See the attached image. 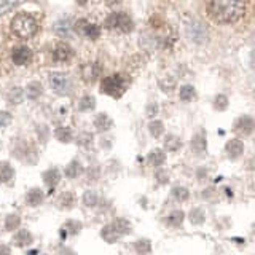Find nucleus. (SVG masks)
I'll return each instance as SVG.
<instances>
[{
	"label": "nucleus",
	"instance_id": "nucleus-1",
	"mask_svg": "<svg viewBox=\"0 0 255 255\" xmlns=\"http://www.w3.org/2000/svg\"><path fill=\"white\" fill-rule=\"evenodd\" d=\"M206 10L215 22L233 24L244 16L246 5L243 2H230V0H214L206 5Z\"/></svg>",
	"mask_w": 255,
	"mask_h": 255
},
{
	"label": "nucleus",
	"instance_id": "nucleus-2",
	"mask_svg": "<svg viewBox=\"0 0 255 255\" xmlns=\"http://www.w3.org/2000/svg\"><path fill=\"white\" fill-rule=\"evenodd\" d=\"M11 30L14 35L22 40L32 38L38 30V22L32 14L27 13H19L11 19Z\"/></svg>",
	"mask_w": 255,
	"mask_h": 255
},
{
	"label": "nucleus",
	"instance_id": "nucleus-3",
	"mask_svg": "<svg viewBox=\"0 0 255 255\" xmlns=\"http://www.w3.org/2000/svg\"><path fill=\"white\" fill-rule=\"evenodd\" d=\"M104 26L107 29H114V30L125 32V34H129V32L134 30V21L131 16L125 11H114L107 16Z\"/></svg>",
	"mask_w": 255,
	"mask_h": 255
},
{
	"label": "nucleus",
	"instance_id": "nucleus-4",
	"mask_svg": "<svg viewBox=\"0 0 255 255\" xmlns=\"http://www.w3.org/2000/svg\"><path fill=\"white\" fill-rule=\"evenodd\" d=\"M126 91V78L120 74H114L106 77L101 82V93L112 96V98H120Z\"/></svg>",
	"mask_w": 255,
	"mask_h": 255
},
{
	"label": "nucleus",
	"instance_id": "nucleus-5",
	"mask_svg": "<svg viewBox=\"0 0 255 255\" xmlns=\"http://www.w3.org/2000/svg\"><path fill=\"white\" fill-rule=\"evenodd\" d=\"M50 85L54 90V93H58L61 96H67L74 90L70 77L66 74H61V72H54V74L50 75Z\"/></svg>",
	"mask_w": 255,
	"mask_h": 255
},
{
	"label": "nucleus",
	"instance_id": "nucleus-6",
	"mask_svg": "<svg viewBox=\"0 0 255 255\" xmlns=\"http://www.w3.org/2000/svg\"><path fill=\"white\" fill-rule=\"evenodd\" d=\"M74 27H75V30L78 32L80 35H85L90 40H96V38H99V35H101V27L98 26V24H93V22L86 21V19H78Z\"/></svg>",
	"mask_w": 255,
	"mask_h": 255
},
{
	"label": "nucleus",
	"instance_id": "nucleus-7",
	"mask_svg": "<svg viewBox=\"0 0 255 255\" xmlns=\"http://www.w3.org/2000/svg\"><path fill=\"white\" fill-rule=\"evenodd\" d=\"M102 66L101 62H88L82 67V77L86 83H96L102 75Z\"/></svg>",
	"mask_w": 255,
	"mask_h": 255
},
{
	"label": "nucleus",
	"instance_id": "nucleus-8",
	"mask_svg": "<svg viewBox=\"0 0 255 255\" xmlns=\"http://www.w3.org/2000/svg\"><path fill=\"white\" fill-rule=\"evenodd\" d=\"M74 58V48L69 43H58L53 50V59L56 62H69Z\"/></svg>",
	"mask_w": 255,
	"mask_h": 255
},
{
	"label": "nucleus",
	"instance_id": "nucleus-9",
	"mask_svg": "<svg viewBox=\"0 0 255 255\" xmlns=\"http://www.w3.org/2000/svg\"><path fill=\"white\" fill-rule=\"evenodd\" d=\"M32 59V51L27 46H18L14 48L11 53V61L16 64V66H26Z\"/></svg>",
	"mask_w": 255,
	"mask_h": 255
},
{
	"label": "nucleus",
	"instance_id": "nucleus-10",
	"mask_svg": "<svg viewBox=\"0 0 255 255\" xmlns=\"http://www.w3.org/2000/svg\"><path fill=\"white\" fill-rule=\"evenodd\" d=\"M252 129H254V120L249 115L241 117L235 125V131L243 135H249L252 132Z\"/></svg>",
	"mask_w": 255,
	"mask_h": 255
},
{
	"label": "nucleus",
	"instance_id": "nucleus-11",
	"mask_svg": "<svg viewBox=\"0 0 255 255\" xmlns=\"http://www.w3.org/2000/svg\"><path fill=\"white\" fill-rule=\"evenodd\" d=\"M225 150H227V153L231 159H236L244 153V143L239 139H231L227 142Z\"/></svg>",
	"mask_w": 255,
	"mask_h": 255
},
{
	"label": "nucleus",
	"instance_id": "nucleus-12",
	"mask_svg": "<svg viewBox=\"0 0 255 255\" xmlns=\"http://www.w3.org/2000/svg\"><path fill=\"white\" fill-rule=\"evenodd\" d=\"M11 243L16 247H26V246H30L32 243H34V236H32V233L27 230H19L18 233L11 238Z\"/></svg>",
	"mask_w": 255,
	"mask_h": 255
},
{
	"label": "nucleus",
	"instance_id": "nucleus-13",
	"mask_svg": "<svg viewBox=\"0 0 255 255\" xmlns=\"http://www.w3.org/2000/svg\"><path fill=\"white\" fill-rule=\"evenodd\" d=\"M188 34L191 37V40H195V42H204L207 38V30L206 27L203 26L201 22H193L188 26Z\"/></svg>",
	"mask_w": 255,
	"mask_h": 255
},
{
	"label": "nucleus",
	"instance_id": "nucleus-14",
	"mask_svg": "<svg viewBox=\"0 0 255 255\" xmlns=\"http://www.w3.org/2000/svg\"><path fill=\"white\" fill-rule=\"evenodd\" d=\"M207 148V139L203 132H198L191 137V150L195 151L196 155H203Z\"/></svg>",
	"mask_w": 255,
	"mask_h": 255
},
{
	"label": "nucleus",
	"instance_id": "nucleus-15",
	"mask_svg": "<svg viewBox=\"0 0 255 255\" xmlns=\"http://www.w3.org/2000/svg\"><path fill=\"white\" fill-rule=\"evenodd\" d=\"M112 126H114V122H112V118L107 114H99L98 117H96V120H94V128L99 132L112 129Z\"/></svg>",
	"mask_w": 255,
	"mask_h": 255
},
{
	"label": "nucleus",
	"instance_id": "nucleus-16",
	"mask_svg": "<svg viewBox=\"0 0 255 255\" xmlns=\"http://www.w3.org/2000/svg\"><path fill=\"white\" fill-rule=\"evenodd\" d=\"M43 182L50 188H54L61 182V172L56 169V167H51V169L45 171L43 172Z\"/></svg>",
	"mask_w": 255,
	"mask_h": 255
},
{
	"label": "nucleus",
	"instance_id": "nucleus-17",
	"mask_svg": "<svg viewBox=\"0 0 255 255\" xmlns=\"http://www.w3.org/2000/svg\"><path fill=\"white\" fill-rule=\"evenodd\" d=\"M43 199H45V193L40 188H32V190H29V193L26 196L27 204L32 206V207L40 206V204L43 203Z\"/></svg>",
	"mask_w": 255,
	"mask_h": 255
},
{
	"label": "nucleus",
	"instance_id": "nucleus-18",
	"mask_svg": "<svg viewBox=\"0 0 255 255\" xmlns=\"http://www.w3.org/2000/svg\"><path fill=\"white\" fill-rule=\"evenodd\" d=\"M13 177H14L13 166L8 163V161H2V163H0V182H2V183H8V182H11Z\"/></svg>",
	"mask_w": 255,
	"mask_h": 255
},
{
	"label": "nucleus",
	"instance_id": "nucleus-19",
	"mask_svg": "<svg viewBox=\"0 0 255 255\" xmlns=\"http://www.w3.org/2000/svg\"><path fill=\"white\" fill-rule=\"evenodd\" d=\"M74 204H75V196H74V193H72V191H66V193H62L58 198V207H59V209L69 211V209H72V207H74Z\"/></svg>",
	"mask_w": 255,
	"mask_h": 255
},
{
	"label": "nucleus",
	"instance_id": "nucleus-20",
	"mask_svg": "<svg viewBox=\"0 0 255 255\" xmlns=\"http://www.w3.org/2000/svg\"><path fill=\"white\" fill-rule=\"evenodd\" d=\"M43 93V86L40 82H30L26 88V96H27V99H32V101H35L38 99L40 96H42Z\"/></svg>",
	"mask_w": 255,
	"mask_h": 255
},
{
	"label": "nucleus",
	"instance_id": "nucleus-21",
	"mask_svg": "<svg viewBox=\"0 0 255 255\" xmlns=\"http://www.w3.org/2000/svg\"><path fill=\"white\" fill-rule=\"evenodd\" d=\"M110 225L117 230V233H118L120 236H125V235H128V233H131V228H132V225H131V223L128 222L126 219H117V220L112 222Z\"/></svg>",
	"mask_w": 255,
	"mask_h": 255
},
{
	"label": "nucleus",
	"instance_id": "nucleus-22",
	"mask_svg": "<svg viewBox=\"0 0 255 255\" xmlns=\"http://www.w3.org/2000/svg\"><path fill=\"white\" fill-rule=\"evenodd\" d=\"M164 148L167 151H177L182 148V140L175 134H167L164 139Z\"/></svg>",
	"mask_w": 255,
	"mask_h": 255
},
{
	"label": "nucleus",
	"instance_id": "nucleus-23",
	"mask_svg": "<svg viewBox=\"0 0 255 255\" xmlns=\"http://www.w3.org/2000/svg\"><path fill=\"white\" fill-rule=\"evenodd\" d=\"M164 159H166V153L161 150V148H155V150H151L150 151V155H148V163L150 166H161L164 163Z\"/></svg>",
	"mask_w": 255,
	"mask_h": 255
},
{
	"label": "nucleus",
	"instance_id": "nucleus-24",
	"mask_svg": "<svg viewBox=\"0 0 255 255\" xmlns=\"http://www.w3.org/2000/svg\"><path fill=\"white\" fill-rule=\"evenodd\" d=\"M101 236H102V239L104 241H107L109 244H114V243H117L120 238L118 233H117V230L112 227V225H107V227H104L102 228V231H101Z\"/></svg>",
	"mask_w": 255,
	"mask_h": 255
},
{
	"label": "nucleus",
	"instance_id": "nucleus-25",
	"mask_svg": "<svg viewBox=\"0 0 255 255\" xmlns=\"http://www.w3.org/2000/svg\"><path fill=\"white\" fill-rule=\"evenodd\" d=\"M66 177H69V179H77L78 175H82V172H83V167H82V164H80V161H70L67 166H66Z\"/></svg>",
	"mask_w": 255,
	"mask_h": 255
},
{
	"label": "nucleus",
	"instance_id": "nucleus-26",
	"mask_svg": "<svg viewBox=\"0 0 255 255\" xmlns=\"http://www.w3.org/2000/svg\"><path fill=\"white\" fill-rule=\"evenodd\" d=\"M54 137L62 143H69L72 140V131L67 126H59L54 129Z\"/></svg>",
	"mask_w": 255,
	"mask_h": 255
},
{
	"label": "nucleus",
	"instance_id": "nucleus-27",
	"mask_svg": "<svg viewBox=\"0 0 255 255\" xmlns=\"http://www.w3.org/2000/svg\"><path fill=\"white\" fill-rule=\"evenodd\" d=\"M62 231H64L66 235L75 236V235L80 233V231H82V223L77 222V220H67V222L62 225Z\"/></svg>",
	"mask_w": 255,
	"mask_h": 255
},
{
	"label": "nucleus",
	"instance_id": "nucleus-28",
	"mask_svg": "<svg viewBox=\"0 0 255 255\" xmlns=\"http://www.w3.org/2000/svg\"><path fill=\"white\" fill-rule=\"evenodd\" d=\"M134 249L139 255H150L151 254V243L148 239H137L134 243Z\"/></svg>",
	"mask_w": 255,
	"mask_h": 255
},
{
	"label": "nucleus",
	"instance_id": "nucleus-29",
	"mask_svg": "<svg viewBox=\"0 0 255 255\" xmlns=\"http://www.w3.org/2000/svg\"><path fill=\"white\" fill-rule=\"evenodd\" d=\"M183 220H185V214L182 211H172L169 215H167V225L169 227H180Z\"/></svg>",
	"mask_w": 255,
	"mask_h": 255
},
{
	"label": "nucleus",
	"instance_id": "nucleus-30",
	"mask_svg": "<svg viewBox=\"0 0 255 255\" xmlns=\"http://www.w3.org/2000/svg\"><path fill=\"white\" fill-rule=\"evenodd\" d=\"M175 85H177V82H175V78L171 75L163 77L161 80H159V88H161V90L167 94H171L175 90Z\"/></svg>",
	"mask_w": 255,
	"mask_h": 255
},
{
	"label": "nucleus",
	"instance_id": "nucleus-31",
	"mask_svg": "<svg viewBox=\"0 0 255 255\" xmlns=\"http://www.w3.org/2000/svg\"><path fill=\"white\" fill-rule=\"evenodd\" d=\"M180 101L183 102H190V101H193L196 98V91H195V88L193 86H190V85H185V86H182L180 88Z\"/></svg>",
	"mask_w": 255,
	"mask_h": 255
},
{
	"label": "nucleus",
	"instance_id": "nucleus-32",
	"mask_svg": "<svg viewBox=\"0 0 255 255\" xmlns=\"http://www.w3.org/2000/svg\"><path fill=\"white\" fill-rule=\"evenodd\" d=\"M21 225V219L18 214H10L8 217L5 219V230L6 231H14L18 230Z\"/></svg>",
	"mask_w": 255,
	"mask_h": 255
},
{
	"label": "nucleus",
	"instance_id": "nucleus-33",
	"mask_svg": "<svg viewBox=\"0 0 255 255\" xmlns=\"http://www.w3.org/2000/svg\"><path fill=\"white\" fill-rule=\"evenodd\" d=\"M96 107V98L94 96H83L78 102V110L86 112V110H93Z\"/></svg>",
	"mask_w": 255,
	"mask_h": 255
},
{
	"label": "nucleus",
	"instance_id": "nucleus-34",
	"mask_svg": "<svg viewBox=\"0 0 255 255\" xmlns=\"http://www.w3.org/2000/svg\"><path fill=\"white\" fill-rule=\"evenodd\" d=\"M83 203L88 207H96L99 204V195L96 193V191H93V190H88L86 193L83 195Z\"/></svg>",
	"mask_w": 255,
	"mask_h": 255
},
{
	"label": "nucleus",
	"instance_id": "nucleus-35",
	"mask_svg": "<svg viewBox=\"0 0 255 255\" xmlns=\"http://www.w3.org/2000/svg\"><path fill=\"white\" fill-rule=\"evenodd\" d=\"M190 220L193 225H201V223L206 220V214L203 209H199V207H195V209H191L190 212Z\"/></svg>",
	"mask_w": 255,
	"mask_h": 255
},
{
	"label": "nucleus",
	"instance_id": "nucleus-36",
	"mask_svg": "<svg viewBox=\"0 0 255 255\" xmlns=\"http://www.w3.org/2000/svg\"><path fill=\"white\" fill-rule=\"evenodd\" d=\"M172 196L177 199V201L183 203V201H187V199L190 198V191L185 187H174L172 188Z\"/></svg>",
	"mask_w": 255,
	"mask_h": 255
},
{
	"label": "nucleus",
	"instance_id": "nucleus-37",
	"mask_svg": "<svg viewBox=\"0 0 255 255\" xmlns=\"http://www.w3.org/2000/svg\"><path fill=\"white\" fill-rule=\"evenodd\" d=\"M148 131H150L151 135H153V137H159V135L164 132V125H163V122H159V120H155V122H151L148 125Z\"/></svg>",
	"mask_w": 255,
	"mask_h": 255
},
{
	"label": "nucleus",
	"instance_id": "nucleus-38",
	"mask_svg": "<svg viewBox=\"0 0 255 255\" xmlns=\"http://www.w3.org/2000/svg\"><path fill=\"white\" fill-rule=\"evenodd\" d=\"M228 107V98L225 94H217L214 98V109L219 110V112H223Z\"/></svg>",
	"mask_w": 255,
	"mask_h": 255
},
{
	"label": "nucleus",
	"instance_id": "nucleus-39",
	"mask_svg": "<svg viewBox=\"0 0 255 255\" xmlns=\"http://www.w3.org/2000/svg\"><path fill=\"white\" fill-rule=\"evenodd\" d=\"M93 134L91 132H80L78 134V137H77V143L78 145H82V147H88V145H91L93 143Z\"/></svg>",
	"mask_w": 255,
	"mask_h": 255
},
{
	"label": "nucleus",
	"instance_id": "nucleus-40",
	"mask_svg": "<svg viewBox=\"0 0 255 255\" xmlns=\"http://www.w3.org/2000/svg\"><path fill=\"white\" fill-rule=\"evenodd\" d=\"M21 101H22L21 88H13V90L8 93V102H10V104H19Z\"/></svg>",
	"mask_w": 255,
	"mask_h": 255
},
{
	"label": "nucleus",
	"instance_id": "nucleus-41",
	"mask_svg": "<svg viewBox=\"0 0 255 255\" xmlns=\"http://www.w3.org/2000/svg\"><path fill=\"white\" fill-rule=\"evenodd\" d=\"M101 175V169L98 166H91L90 169H88V182H96L99 179Z\"/></svg>",
	"mask_w": 255,
	"mask_h": 255
},
{
	"label": "nucleus",
	"instance_id": "nucleus-42",
	"mask_svg": "<svg viewBox=\"0 0 255 255\" xmlns=\"http://www.w3.org/2000/svg\"><path fill=\"white\" fill-rule=\"evenodd\" d=\"M13 117L8 114V112H0V128H5L11 123Z\"/></svg>",
	"mask_w": 255,
	"mask_h": 255
},
{
	"label": "nucleus",
	"instance_id": "nucleus-43",
	"mask_svg": "<svg viewBox=\"0 0 255 255\" xmlns=\"http://www.w3.org/2000/svg\"><path fill=\"white\" fill-rule=\"evenodd\" d=\"M155 177H156L158 183H167V180H169V175H167V172H164V171H158Z\"/></svg>",
	"mask_w": 255,
	"mask_h": 255
},
{
	"label": "nucleus",
	"instance_id": "nucleus-44",
	"mask_svg": "<svg viewBox=\"0 0 255 255\" xmlns=\"http://www.w3.org/2000/svg\"><path fill=\"white\" fill-rule=\"evenodd\" d=\"M10 254H11L10 247L5 244H0V255H10Z\"/></svg>",
	"mask_w": 255,
	"mask_h": 255
},
{
	"label": "nucleus",
	"instance_id": "nucleus-45",
	"mask_svg": "<svg viewBox=\"0 0 255 255\" xmlns=\"http://www.w3.org/2000/svg\"><path fill=\"white\" fill-rule=\"evenodd\" d=\"M147 114H148V117H153V115L156 114V104H155V106H153V104H150V107H148V112H147Z\"/></svg>",
	"mask_w": 255,
	"mask_h": 255
},
{
	"label": "nucleus",
	"instance_id": "nucleus-46",
	"mask_svg": "<svg viewBox=\"0 0 255 255\" xmlns=\"http://www.w3.org/2000/svg\"><path fill=\"white\" fill-rule=\"evenodd\" d=\"M61 255H77L74 251H72V249H67V247H66V249H61V252H59Z\"/></svg>",
	"mask_w": 255,
	"mask_h": 255
}]
</instances>
